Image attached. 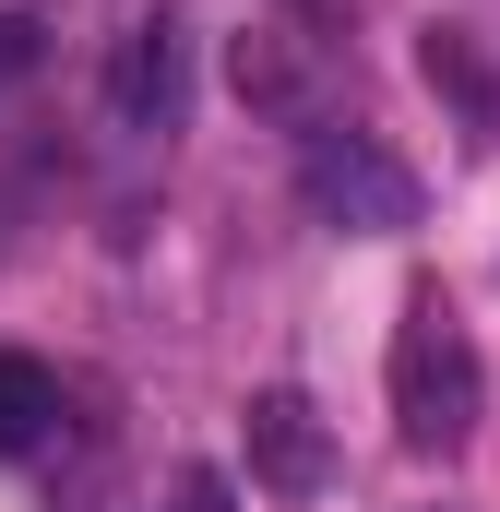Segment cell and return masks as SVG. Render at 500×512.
Returning <instances> with one entry per match:
<instances>
[{
  "mask_svg": "<svg viewBox=\"0 0 500 512\" xmlns=\"http://www.w3.org/2000/svg\"><path fill=\"white\" fill-rule=\"evenodd\" d=\"M477 405H489L477 334L453 322L441 286H417V298L393 310V441H405V453H465V441H477Z\"/></svg>",
  "mask_w": 500,
  "mask_h": 512,
  "instance_id": "6da1fadb",
  "label": "cell"
},
{
  "mask_svg": "<svg viewBox=\"0 0 500 512\" xmlns=\"http://www.w3.org/2000/svg\"><path fill=\"white\" fill-rule=\"evenodd\" d=\"M36 60H48V24L36 12H0V84H24Z\"/></svg>",
  "mask_w": 500,
  "mask_h": 512,
  "instance_id": "ba28073f",
  "label": "cell"
},
{
  "mask_svg": "<svg viewBox=\"0 0 500 512\" xmlns=\"http://www.w3.org/2000/svg\"><path fill=\"white\" fill-rule=\"evenodd\" d=\"M298 12H310V24H322V36H334V24H346V0H298Z\"/></svg>",
  "mask_w": 500,
  "mask_h": 512,
  "instance_id": "8fae6325",
  "label": "cell"
},
{
  "mask_svg": "<svg viewBox=\"0 0 500 512\" xmlns=\"http://www.w3.org/2000/svg\"><path fill=\"white\" fill-rule=\"evenodd\" d=\"M179 108H191V36L167 12H143L108 48V120L120 131H179Z\"/></svg>",
  "mask_w": 500,
  "mask_h": 512,
  "instance_id": "3957f363",
  "label": "cell"
},
{
  "mask_svg": "<svg viewBox=\"0 0 500 512\" xmlns=\"http://www.w3.org/2000/svg\"><path fill=\"white\" fill-rule=\"evenodd\" d=\"M310 24H250L239 48H227V84H239V108L262 120H310V96H322V72H310Z\"/></svg>",
  "mask_w": 500,
  "mask_h": 512,
  "instance_id": "5b68a950",
  "label": "cell"
},
{
  "mask_svg": "<svg viewBox=\"0 0 500 512\" xmlns=\"http://www.w3.org/2000/svg\"><path fill=\"white\" fill-rule=\"evenodd\" d=\"M167 512H239V489H227L215 465H179V489H167Z\"/></svg>",
  "mask_w": 500,
  "mask_h": 512,
  "instance_id": "9c48e42d",
  "label": "cell"
},
{
  "mask_svg": "<svg viewBox=\"0 0 500 512\" xmlns=\"http://www.w3.org/2000/svg\"><path fill=\"white\" fill-rule=\"evenodd\" d=\"M298 191H310L322 227H358V239L417 227V179H405V155H381V131H322V120H310V143H298Z\"/></svg>",
  "mask_w": 500,
  "mask_h": 512,
  "instance_id": "7a4b0ae2",
  "label": "cell"
},
{
  "mask_svg": "<svg viewBox=\"0 0 500 512\" xmlns=\"http://www.w3.org/2000/svg\"><path fill=\"white\" fill-rule=\"evenodd\" d=\"M48 429H60V370L24 358V346H0V453H36Z\"/></svg>",
  "mask_w": 500,
  "mask_h": 512,
  "instance_id": "52a82bcc",
  "label": "cell"
},
{
  "mask_svg": "<svg viewBox=\"0 0 500 512\" xmlns=\"http://www.w3.org/2000/svg\"><path fill=\"white\" fill-rule=\"evenodd\" d=\"M322 465H334L322 405H310V393H250V489L310 501V489H322Z\"/></svg>",
  "mask_w": 500,
  "mask_h": 512,
  "instance_id": "277c9868",
  "label": "cell"
},
{
  "mask_svg": "<svg viewBox=\"0 0 500 512\" xmlns=\"http://www.w3.org/2000/svg\"><path fill=\"white\" fill-rule=\"evenodd\" d=\"M417 72H429V96H453L477 143H500V48L477 24H417Z\"/></svg>",
  "mask_w": 500,
  "mask_h": 512,
  "instance_id": "8992f818",
  "label": "cell"
},
{
  "mask_svg": "<svg viewBox=\"0 0 500 512\" xmlns=\"http://www.w3.org/2000/svg\"><path fill=\"white\" fill-rule=\"evenodd\" d=\"M48 512H120V477H108V453H96V465H84V477H72Z\"/></svg>",
  "mask_w": 500,
  "mask_h": 512,
  "instance_id": "30bf717a",
  "label": "cell"
}]
</instances>
